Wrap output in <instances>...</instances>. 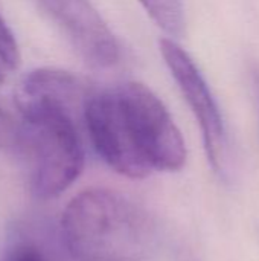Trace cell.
Masks as SVG:
<instances>
[{
    "label": "cell",
    "mask_w": 259,
    "mask_h": 261,
    "mask_svg": "<svg viewBox=\"0 0 259 261\" xmlns=\"http://www.w3.org/2000/svg\"><path fill=\"white\" fill-rule=\"evenodd\" d=\"M20 142V124H17L0 107V148L11 150L18 147Z\"/></svg>",
    "instance_id": "30bf717a"
},
{
    "label": "cell",
    "mask_w": 259,
    "mask_h": 261,
    "mask_svg": "<svg viewBox=\"0 0 259 261\" xmlns=\"http://www.w3.org/2000/svg\"><path fill=\"white\" fill-rule=\"evenodd\" d=\"M162 57L177 81L186 102L198 121L208 161L217 173H223L227 159V135L220 109L189 54L171 38L159 41Z\"/></svg>",
    "instance_id": "5b68a950"
},
{
    "label": "cell",
    "mask_w": 259,
    "mask_h": 261,
    "mask_svg": "<svg viewBox=\"0 0 259 261\" xmlns=\"http://www.w3.org/2000/svg\"><path fill=\"white\" fill-rule=\"evenodd\" d=\"M133 139L154 171H179L186 164V145L163 102L140 83L116 87Z\"/></svg>",
    "instance_id": "3957f363"
},
{
    "label": "cell",
    "mask_w": 259,
    "mask_h": 261,
    "mask_svg": "<svg viewBox=\"0 0 259 261\" xmlns=\"http://www.w3.org/2000/svg\"><path fill=\"white\" fill-rule=\"evenodd\" d=\"M258 80H259V78H258Z\"/></svg>",
    "instance_id": "4fadbf2b"
},
{
    "label": "cell",
    "mask_w": 259,
    "mask_h": 261,
    "mask_svg": "<svg viewBox=\"0 0 259 261\" xmlns=\"http://www.w3.org/2000/svg\"><path fill=\"white\" fill-rule=\"evenodd\" d=\"M21 113L20 142L35 197L63 194L84 168V150L75 118L66 109L43 101H17Z\"/></svg>",
    "instance_id": "7a4b0ae2"
},
{
    "label": "cell",
    "mask_w": 259,
    "mask_h": 261,
    "mask_svg": "<svg viewBox=\"0 0 259 261\" xmlns=\"http://www.w3.org/2000/svg\"><path fill=\"white\" fill-rule=\"evenodd\" d=\"M2 64H3V63L0 61V84L3 83V69H2Z\"/></svg>",
    "instance_id": "7c38bea8"
},
{
    "label": "cell",
    "mask_w": 259,
    "mask_h": 261,
    "mask_svg": "<svg viewBox=\"0 0 259 261\" xmlns=\"http://www.w3.org/2000/svg\"><path fill=\"white\" fill-rule=\"evenodd\" d=\"M82 121L96 153L116 173L143 179L153 171L133 139L116 89L95 90L84 106Z\"/></svg>",
    "instance_id": "277c9868"
},
{
    "label": "cell",
    "mask_w": 259,
    "mask_h": 261,
    "mask_svg": "<svg viewBox=\"0 0 259 261\" xmlns=\"http://www.w3.org/2000/svg\"><path fill=\"white\" fill-rule=\"evenodd\" d=\"M95 89L81 76L55 67H40L29 72L18 84L15 101H43L56 104L69 113L84 112Z\"/></svg>",
    "instance_id": "52a82bcc"
},
{
    "label": "cell",
    "mask_w": 259,
    "mask_h": 261,
    "mask_svg": "<svg viewBox=\"0 0 259 261\" xmlns=\"http://www.w3.org/2000/svg\"><path fill=\"white\" fill-rule=\"evenodd\" d=\"M60 226L63 243L76 261H143L157 237L150 213L108 188L78 193L66 205Z\"/></svg>",
    "instance_id": "6da1fadb"
},
{
    "label": "cell",
    "mask_w": 259,
    "mask_h": 261,
    "mask_svg": "<svg viewBox=\"0 0 259 261\" xmlns=\"http://www.w3.org/2000/svg\"><path fill=\"white\" fill-rule=\"evenodd\" d=\"M0 61L9 69H15L20 63V50L17 40L8 23L0 14Z\"/></svg>",
    "instance_id": "9c48e42d"
},
{
    "label": "cell",
    "mask_w": 259,
    "mask_h": 261,
    "mask_svg": "<svg viewBox=\"0 0 259 261\" xmlns=\"http://www.w3.org/2000/svg\"><path fill=\"white\" fill-rule=\"evenodd\" d=\"M154 23L171 37L185 32V9L182 0H139Z\"/></svg>",
    "instance_id": "ba28073f"
},
{
    "label": "cell",
    "mask_w": 259,
    "mask_h": 261,
    "mask_svg": "<svg viewBox=\"0 0 259 261\" xmlns=\"http://www.w3.org/2000/svg\"><path fill=\"white\" fill-rule=\"evenodd\" d=\"M0 261H49L41 248L34 243H17L3 255Z\"/></svg>",
    "instance_id": "8fae6325"
},
{
    "label": "cell",
    "mask_w": 259,
    "mask_h": 261,
    "mask_svg": "<svg viewBox=\"0 0 259 261\" xmlns=\"http://www.w3.org/2000/svg\"><path fill=\"white\" fill-rule=\"evenodd\" d=\"M35 3L89 66L104 69L119 61L118 40L89 0H35Z\"/></svg>",
    "instance_id": "8992f818"
}]
</instances>
